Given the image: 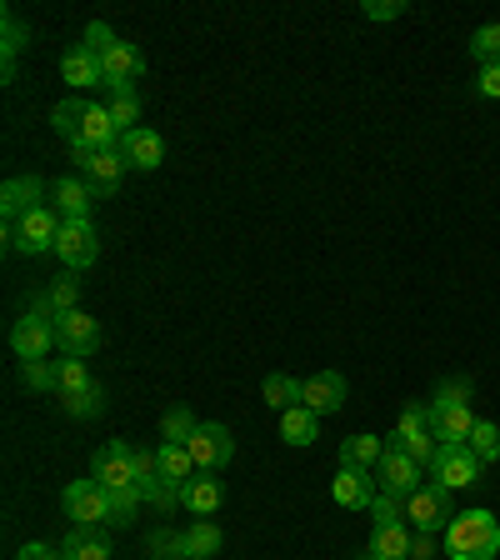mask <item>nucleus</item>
<instances>
[{"mask_svg":"<svg viewBox=\"0 0 500 560\" xmlns=\"http://www.w3.org/2000/svg\"><path fill=\"white\" fill-rule=\"evenodd\" d=\"M410 560H435V536H420L416 530V540H410Z\"/></svg>","mask_w":500,"mask_h":560,"instance_id":"49","label":"nucleus"},{"mask_svg":"<svg viewBox=\"0 0 500 560\" xmlns=\"http://www.w3.org/2000/svg\"><path fill=\"white\" fill-rule=\"evenodd\" d=\"M445 550L451 560H496L500 550V521L490 511H461L445 525Z\"/></svg>","mask_w":500,"mask_h":560,"instance_id":"1","label":"nucleus"},{"mask_svg":"<svg viewBox=\"0 0 500 560\" xmlns=\"http://www.w3.org/2000/svg\"><path fill=\"white\" fill-rule=\"evenodd\" d=\"M105 495H111V525H116V530H126L130 521H136V511L146 501H140V486H130V490H105Z\"/></svg>","mask_w":500,"mask_h":560,"instance_id":"38","label":"nucleus"},{"mask_svg":"<svg viewBox=\"0 0 500 560\" xmlns=\"http://www.w3.org/2000/svg\"><path fill=\"white\" fill-rule=\"evenodd\" d=\"M81 46H91V50H95V56H105V50L116 46V35H111V25L91 21V25H85V40H81Z\"/></svg>","mask_w":500,"mask_h":560,"instance_id":"46","label":"nucleus"},{"mask_svg":"<svg viewBox=\"0 0 500 560\" xmlns=\"http://www.w3.org/2000/svg\"><path fill=\"white\" fill-rule=\"evenodd\" d=\"M361 11L371 15V21H400V15H406L410 5H406V0H365Z\"/></svg>","mask_w":500,"mask_h":560,"instance_id":"45","label":"nucleus"},{"mask_svg":"<svg viewBox=\"0 0 500 560\" xmlns=\"http://www.w3.org/2000/svg\"><path fill=\"white\" fill-rule=\"evenodd\" d=\"M391 445H400V451L416 460V466L431 470L435 460V435H431V400H410L406 410H400L396 431H391Z\"/></svg>","mask_w":500,"mask_h":560,"instance_id":"4","label":"nucleus"},{"mask_svg":"<svg viewBox=\"0 0 500 560\" xmlns=\"http://www.w3.org/2000/svg\"><path fill=\"white\" fill-rule=\"evenodd\" d=\"M15 560H66L60 550H50V546H40V540H31V546H21V556Z\"/></svg>","mask_w":500,"mask_h":560,"instance_id":"48","label":"nucleus"},{"mask_svg":"<svg viewBox=\"0 0 500 560\" xmlns=\"http://www.w3.org/2000/svg\"><path fill=\"white\" fill-rule=\"evenodd\" d=\"M56 350L66 361H85L101 350V320L85 311H70V315H56Z\"/></svg>","mask_w":500,"mask_h":560,"instance_id":"6","label":"nucleus"},{"mask_svg":"<svg viewBox=\"0 0 500 560\" xmlns=\"http://www.w3.org/2000/svg\"><path fill=\"white\" fill-rule=\"evenodd\" d=\"M221 501H225L221 476H206V470H196V476L181 486V511H190V515H216V511H221Z\"/></svg>","mask_w":500,"mask_h":560,"instance_id":"20","label":"nucleus"},{"mask_svg":"<svg viewBox=\"0 0 500 560\" xmlns=\"http://www.w3.org/2000/svg\"><path fill=\"white\" fill-rule=\"evenodd\" d=\"M101 70H105V85L111 91H140V81H146V56H140L130 40H116V46L101 56Z\"/></svg>","mask_w":500,"mask_h":560,"instance_id":"14","label":"nucleus"},{"mask_svg":"<svg viewBox=\"0 0 500 560\" xmlns=\"http://www.w3.org/2000/svg\"><path fill=\"white\" fill-rule=\"evenodd\" d=\"M60 210L56 206H40L31 210V215H21V221L5 225V241H11L15 256H46V250H56L60 241Z\"/></svg>","mask_w":500,"mask_h":560,"instance_id":"2","label":"nucleus"},{"mask_svg":"<svg viewBox=\"0 0 500 560\" xmlns=\"http://www.w3.org/2000/svg\"><path fill=\"white\" fill-rule=\"evenodd\" d=\"M91 385H95V375H91V365H85V361H60V371H56V390H60V400L81 396V390H91Z\"/></svg>","mask_w":500,"mask_h":560,"instance_id":"35","label":"nucleus"},{"mask_svg":"<svg viewBox=\"0 0 500 560\" xmlns=\"http://www.w3.org/2000/svg\"><path fill=\"white\" fill-rule=\"evenodd\" d=\"M200 431V420L190 416L186 406H171L161 416V441H171V445H190V435Z\"/></svg>","mask_w":500,"mask_h":560,"instance_id":"33","label":"nucleus"},{"mask_svg":"<svg viewBox=\"0 0 500 560\" xmlns=\"http://www.w3.org/2000/svg\"><path fill=\"white\" fill-rule=\"evenodd\" d=\"M31 311H40V315H70V311H81V280H75V270H66V276H56L46 285V291H35L31 295Z\"/></svg>","mask_w":500,"mask_h":560,"instance_id":"18","label":"nucleus"},{"mask_svg":"<svg viewBox=\"0 0 500 560\" xmlns=\"http://www.w3.org/2000/svg\"><path fill=\"white\" fill-rule=\"evenodd\" d=\"M91 480H101L105 490H130L136 486V445L130 441H105L91 455Z\"/></svg>","mask_w":500,"mask_h":560,"instance_id":"5","label":"nucleus"},{"mask_svg":"<svg viewBox=\"0 0 500 560\" xmlns=\"http://www.w3.org/2000/svg\"><path fill=\"white\" fill-rule=\"evenodd\" d=\"M470 60L496 66L500 60V25H480V31H470Z\"/></svg>","mask_w":500,"mask_h":560,"instance_id":"40","label":"nucleus"},{"mask_svg":"<svg viewBox=\"0 0 500 560\" xmlns=\"http://www.w3.org/2000/svg\"><path fill=\"white\" fill-rule=\"evenodd\" d=\"M455 515H461L455 511V490H445L441 480H426V486L406 501V521H410V530H420V536H441Z\"/></svg>","mask_w":500,"mask_h":560,"instance_id":"3","label":"nucleus"},{"mask_svg":"<svg viewBox=\"0 0 500 560\" xmlns=\"http://www.w3.org/2000/svg\"><path fill=\"white\" fill-rule=\"evenodd\" d=\"M120 155L130 161V171H161L165 161V140L151 126H136L130 136H120Z\"/></svg>","mask_w":500,"mask_h":560,"instance_id":"19","label":"nucleus"},{"mask_svg":"<svg viewBox=\"0 0 500 560\" xmlns=\"http://www.w3.org/2000/svg\"><path fill=\"white\" fill-rule=\"evenodd\" d=\"M140 501L151 505L155 515H175V511H181V486H171V480L155 470L151 480H140Z\"/></svg>","mask_w":500,"mask_h":560,"instance_id":"32","label":"nucleus"},{"mask_svg":"<svg viewBox=\"0 0 500 560\" xmlns=\"http://www.w3.org/2000/svg\"><path fill=\"white\" fill-rule=\"evenodd\" d=\"M91 206H95L91 180H85V175H60V180H56L60 221H91Z\"/></svg>","mask_w":500,"mask_h":560,"instance_id":"21","label":"nucleus"},{"mask_svg":"<svg viewBox=\"0 0 500 560\" xmlns=\"http://www.w3.org/2000/svg\"><path fill=\"white\" fill-rule=\"evenodd\" d=\"M56 371L60 361H21V381L31 390H56Z\"/></svg>","mask_w":500,"mask_h":560,"instance_id":"43","label":"nucleus"},{"mask_svg":"<svg viewBox=\"0 0 500 560\" xmlns=\"http://www.w3.org/2000/svg\"><path fill=\"white\" fill-rule=\"evenodd\" d=\"M60 505L75 525H111V495H105L101 480H70L60 490Z\"/></svg>","mask_w":500,"mask_h":560,"instance_id":"7","label":"nucleus"},{"mask_svg":"<svg viewBox=\"0 0 500 560\" xmlns=\"http://www.w3.org/2000/svg\"><path fill=\"white\" fill-rule=\"evenodd\" d=\"M476 400V381L470 375H451V381H441L431 390V406H470Z\"/></svg>","mask_w":500,"mask_h":560,"instance_id":"36","label":"nucleus"},{"mask_svg":"<svg viewBox=\"0 0 500 560\" xmlns=\"http://www.w3.org/2000/svg\"><path fill=\"white\" fill-rule=\"evenodd\" d=\"M40 196H46V180H40V175H11V180L0 186V210H5V225L46 206Z\"/></svg>","mask_w":500,"mask_h":560,"instance_id":"17","label":"nucleus"},{"mask_svg":"<svg viewBox=\"0 0 500 560\" xmlns=\"http://www.w3.org/2000/svg\"><path fill=\"white\" fill-rule=\"evenodd\" d=\"M476 91L486 95V101H500V60H496V66H480V81H476Z\"/></svg>","mask_w":500,"mask_h":560,"instance_id":"47","label":"nucleus"},{"mask_svg":"<svg viewBox=\"0 0 500 560\" xmlns=\"http://www.w3.org/2000/svg\"><path fill=\"white\" fill-rule=\"evenodd\" d=\"M11 350H15V361H46L50 350H56V320L40 311H25L11 326Z\"/></svg>","mask_w":500,"mask_h":560,"instance_id":"9","label":"nucleus"},{"mask_svg":"<svg viewBox=\"0 0 500 560\" xmlns=\"http://www.w3.org/2000/svg\"><path fill=\"white\" fill-rule=\"evenodd\" d=\"M301 390H305V381H295V375H280V371H276V375H266V385H260L266 406H270V410H280V416L301 406Z\"/></svg>","mask_w":500,"mask_h":560,"instance_id":"31","label":"nucleus"},{"mask_svg":"<svg viewBox=\"0 0 500 560\" xmlns=\"http://www.w3.org/2000/svg\"><path fill=\"white\" fill-rule=\"evenodd\" d=\"M126 171H130V161L120 155V145H111V151H91V155H85V165H81V175L91 180L95 200H111V196H116L120 180H126Z\"/></svg>","mask_w":500,"mask_h":560,"instance_id":"13","label":"nucleus"},{"mask_svg":"<svg viewBox=\"0 0 500 560\" xmlns=\"http://www.w3.org/2000/svg\"><path fill=\"white\" fill-rule=\"evenodd\" d=\"M346 400H350V385L340 371H315L301 390V406L315 410V416H336V410H346Z\"/></svg>","mask_w":500,"mask_h":560,"instance_id":"16","label":"nucleus"},{"mask_svg":"<svg viewBox=\"0 0 500 560\" xmlns=\"http://www.w3.org/2000/svg\"><path fill=\"white\" fill-rule=\"evenodd\" d=\"M91 116V101H81V95H66V101L50 110V126H56V136L66 140V145H75L81 140V120Z\"/></svg>","mask_w":500,"mask_h":560,"instance_id":"30","label":"nucleus"},{"mask_svg":"<svg viewBox=\"0 0 500 560\" xmlns=\"http://www.w3.org/2000/svg\"><path fill=\"white\" fill-rule=\"evenodd\" d=\"M155 466H161V476L171 480V486H186V480L196 476V455H190V445L161 441V445H155Z\"/></svg>","mask_w":500,"mask_h":560,"instance_id":"27","label":"nucleus"},{"mask_svg":"<svg viewBox=\"0 0 500 560\" xmlns=\"http://www.w3.org/2000/svg\"><path fill=\"white\" fill-rule=\"evenodd\" d=\"M470 451H476L480 466H490V460H500V425H490V420H476V431H470Z\"/></svg>","mask_w":500,"mask_h":560,"instance_id":"37","label":"nucleus"},{"mask_svg":"<svg viewBox=\"0 0 500 560\" xmlns=\"http://www.w3.org/2000/svg\"><path fill=\"white\" fill-rule=\"evenodd\" d=\"M476 431V416L470 406H431V435L435 445H466Z\"/></svg>","mask_w":500,"mask_h":560,"instance_id":"22","label":"nucleus"},{"mask_svg":"<svg viewBox=\"0 0 500 560\" xmlns=\"http://www.w3.org/2000/svg\"><path fill=\"white\" fill-rule=\"evenodd\" d=\"M146 546H151V560H186L181 556V530H171V525H155Z\"/></svg>","mask_w":500,"mask_h":560,"instance_id":"42","label":"nucleus"},{"mask_svg":"<svg viewBox=\"0 0 500 560\" xmlns=\"http://www.w3.org/2000/svg\"><path fill=\"white\" fill-rule=\"evenodd\" d=\"M480 460L470 445H435V460H431V480H441L445 490H466L480 486Z\"/></svg>","mask_w":500,"mask_h":560,"instance_id":"8","label":"nucleus"},{"mask_svg":"<svg viewBox=\"0 0 500 560\" xmlns=\"http://www.w3.org/2000/svg\"><path fill=\"white\" fill-rule=\"evenodd\" d=\"M105 110H111V120H116V130L120 136H130V130H136V120H140V91H111V105H105Z\"/></svg>","mask_w":500,"mask_h":560,"instance_id":"34","label":"nucleus"},{"mask_svg":"<svg viewBox=\"0 0 500 560\" xmlns=\"http://www.w3.org/2000/svg\"><path fill=\"white\" fill-rule=\"evenodd\" d=\"M221 546H225L221 525H210V521H196V525L181 530V556L186 560H216L221 556Z\"/></svg>","mask_w":500,"mask_h":560,"instance_id":"25","label":"nucleus"},{"mask_svg":"<svg viewBox=\"0 0 500 560\" xmlns=\"http://www.w3.org/2000/svg\"><path fill=\"white\" fill-rule=\"evenodd\" d=\"M190 455H196V470L221 476L235 460V435L225 431V425H216V420H200V431L190 435Z\"/></svg>","mask_w":500,"mask_h":560,"instance_id":"10","label":"nucleus"},{"mask_svg":"<svg viewBox=\"0 0 500 560\" xmlns=\"http://www.w3.org/2000/svg\"><path fill=\"white\" fill-rule=\"evenodd\" d=\"M60 556L66 560H111V540L101 536V525H70Z\"/></svg>","mask_w":500,"mask_h":560,"instance_id":"26","label":"nucleus"},{"mask_svg":"<svg viewBox=\"0 0 500 560\" xmlns=\"http://www.w3.org/2000/svg\"><path fill=\"white\" fill-rule=\"evenodd\" d=\"M371 515H375V525L406 521V495H391V490H381V495H375V505H371Z\"/></svg>","mask_w":500,"mask_h":560,"instance_id":"44","label":"nucleus"},{"mask_svg":"<svg viewBox=\"0 0 500 560\" xmlns=\"http://www.w3.org/2000/svg\"><path fill=\"white\" fill-rule=\"evenodd\" d=\"M56 256L66 270L81 276L85 266L101 260V235H95V221H66L60 225V241H56Z\"/></svg>","mask_w":500,"mask_h":560,"instance_id":"11","label":"nucleus"},{"mask_svg":"<svg viewBox=\"0 0 500 560\" xmlns=\"http://www.w3.org/2000/svg\"><path fill=\"white\" fill-rule=\"evenodd\" d=\"M280 441L286 445H315L321 441V416L305 410V406L286 410V416H280Z\"/></svg>","mask_w":500,"mask_h":560,"instance_id":"29","label":"nucleus"},{"mask_svg":"<svg viewBox=\"0 0 500 560\" xmlns=\"http://www.w3.org/2000/svg\"><path fill=\"white\" fill-rule=\"evenodd\" d=\"M25 40H31V35H25V25L15 21V11H5V40H0V50H5V81L15 75V56L25 50Z\"/></svg>","mask_w":500,"mask_h":560,"instance_id":"41","label":"nucleus"},{"mask_svg":"<svg viewBox=\"0 0 500 560\" xmlns=\"http://www.w3.org/2000/svg\"><path fill=\"white\" fill-rule=\"evenodd\" d=\"M375 480H381V490H391V495H416L420 486H426V466H416L400 445H385L381 466H375Z\"/></svg>","mask_w":500,"mask_h":560,"instance_id":"12","label":"nucleus"},{"mask_svg":"<svg viewBox=\"0 0 500 560\" xmlns=\"http://www.w3.org/2000/svg\"><path fill=\"white\" fill-rule=\"evenodd\" d=\"M330 495H336V505H346V511H371L375 495H381V480L361 466H340L336 480H330Z\"/></svg>","mask_w":500,"mask_h":560,"instance_id":"15","label":"nucleus"},{"mask_svg":"<svg viewBox=\"0 0 500 560\" xmlns=\"http://www.w3.org/2000/svg\"><path fill=\"white\" fill-rule=\"evenodd\" d=\"M60 75H66L75 91L81 85H105V70H101V56H95L91 46H70L66 56H60Z\"/></svg>","mask_w":500,"mask_h":560,"instance_id":"24","label":"nucleus"},{"mask_svg":"<svg viewBox=\"0 0 500 560\" xmlns=\"http://www.w3.org/2000/svg\"><path fill=\"white\" fill-rule=\"evenodd\" d=\"M410 540H416L410 521L375 525V530H371V546H365V556H375V560H410Z\"/></svg>","mask_w":500,"mask_h":560,"instance_id":"23","label":"nucleus"},{"mask_svg":"<svg viewBox=\"0 0 500 560\" xmlns=\"http://www.w3.org/2000/svg\"><path fill=\"white\" fill-rule=\"evenodd\" d=\"M101 410H105V385H101V381H95L91 390H81V396L66 400V416H70V420H95Z\"/></svg>","mask_w":500,"mask_h":560,"instance_id":"39","label":"nucleus"},{"mask_svg":"<svg viewBox=\"0 0 500 560\" xmlns=\"http://www.w3.org/2000/svg\"><path fill=\"white\" fill-rule=\"evenodd\" d=\"M381 455H385V441H381V435H371V431L346 435V441H340V466L371 470V466H381Z\"/></svg>","mask_w":500,"mask_h":560,"instance_id":"28","label":"nucleus"}]
</instances>
